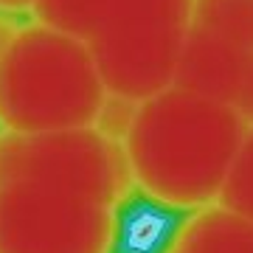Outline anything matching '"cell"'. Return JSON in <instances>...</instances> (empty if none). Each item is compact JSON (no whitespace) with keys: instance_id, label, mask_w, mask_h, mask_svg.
I'll return each mask as SVG.
<instances>
[{"instance_id":"277c9868","label":"cell","mask_w":253,"mask_h":253,"mask_svg":"<svg viewBox=\"0 0 253 253\" xmlns=\"http://www.w3.org/2000/svg\"><path fill=\"white\" fill-rule=\"evenodd\" d=\"M121 211L51 177L0 180V253H113Z\"/></svg>"},{"instance_id":"ba28073f","label":"cell","mask_w":253,"mask_h":253,"mask_svg":"<svg viewBox=\"0 0 253 253\" xmlns=\"http://www.w3.org/2000/svg\"><path fill=\"white\" fill-rule=\"evenodd\" d=\"M191 26L253 54V0H194Z\"/></svg>"},{"instance_id":"30bf717a","label":"cell","mask_w":253,"mask_h":253,"mask_svg":"<svg viewBox=\"0 0 253 253\" xmlns=\"http://www.w3.org/2000/svg\"><path fill=\"white\" fill-rule=\"evenodd\" d=\"M135 113H138L135 99H126V96H118V93H107L99 113H96L93 129H99L101 135L116 141V144H124L126 132H129V126L135 121Z\"/></svg>"},{"instance_id":"52a82bcc","label":"cell","mask_w":253,"mask_h":253,"mask_svg":"<svg viewBox=\"0 0 253 253\" xmlns=\"http://www.w3.org/2000/svg\"><path fill=\"white\" fill-rule=\"evenodd\" d=\"M161 253H253V222L219 203L197 208L169 231Z\"/></svg>"},{"instance_id":"8fae6325","label":"cell","mask_w":253,"mask_h":253,"mask_svg":"<svg viewBox=\"0 0 253 253\" xmlns=\"http://www.w3.org/2000/svg\"><path fill=\"white\" fill-rule=\"evenodd\" d=\"M231 110L245 121V126H253V54L245 62V71H242V79H239V87H236V96L231 101Z\"/></svg>"},{"instance_id":"4fadbf2b","label":"cell","mask_w":253,"mask_h":253,"mask_svg":"<svg viewBox=\"0 0 253 253\" xmlns=\"http://www.w3.org/2000/svg\"><path fill=\"white\" fill-rule=\"evenodd\" d=\"M34 3H37V0H0V11L20 17V14H31Z\"/></svg>"},{"instance_id":"8992f818","label":"cell","mask_w":253,"mask_h":253,"mask_svg":"<svg viewBox=\"0 0 253 253\" xmlns=\"http://www.w3.org/2000/svg\"><path fill=\"white\" fill-rule=\"evenodd\" d=\"M248 56L251 54L189 26L177 65H174L172 84L231 107Z\"/></svg>"},{"instance_id":"7c38bea8","label":"cell","mask_w":253,"mask_h":253,"mask_svg":"<svg viewBox=\"0 0 253 253\" xmlns=\"http://www.w3.org/2000/svg\"><path fill=\"white\" fill-rule=\"evenodd\" d=\"M20 28H23V20L14 17V14H6V11H0V62L6 59L9 48L14 45V40H17Z\"/></svg>"},{"instance_id":"3957f363","label":"cell","mask_w":253,"mask_h":253,"mask_svg":"<svg viewBox=\"0 0 253 253\" xmlns=\"http://www.w3.org/2000/svg\"><path fill=\"white\" fill-rule=\"evenodd\" d=\"M107 96L84 42L28 20L0 62V129L54 132L93 126Z\"/></svg>"},{"instance_id":"7a4b0ae2","label":"cell","mask_w":253,"mask_h":253,"mask_svg":"<svg viewBox=\"0 0 253 253\" xmlns=\"http://www.w3.org/2000/svg\"><path fill=\"white\" fill-rule=\"evenodd\" d=\"M194 0H37L31 20L87 45L107 93L146 99L172 84Z\"/></svg>"},{"instance_id":"6da1fadb","label":"cell","mask_w":253,"mask_h":253,"mask_svg":"<svg viewBox=\"0 0 253 253\" xmlns=\"http://www.w3.org/2000/svg\"><path fill=\"white\" fill-rule=\"evenodd\" d=\"M245 129L228 104L174 84L141 99L121 144L135 194L177 214L214 206Z\"/></svg>"},{"instance_id":"9c48e42d","label":"cell","mask_w":253,"mask_h":253,"mask_svg":"<svg viewBox=\"0 0 253 253\" xmlns=\"http://www.w3.org/2000/svg\"><path fill=\"white\" fill-rule=\"evenodd\" d=\"M217 203L253 222V126L245 129L239 141V149L234 155Z\"/></svg>"},{"instance_id":"5b68a950","label":"cell","mask_w":253,"mask_h":253,"mask_svg":"<svg viewBox=\"0 0 253 253\" xmlns=\"http://www.w3.org/2000/svg\"><path fill=\"white\" fill-rule=\"evenodd\" d=\"M51 177L124 208L135 189L124 146L93 129L6 132L0 129V180Z\"/></svg>"}]
</instances>
